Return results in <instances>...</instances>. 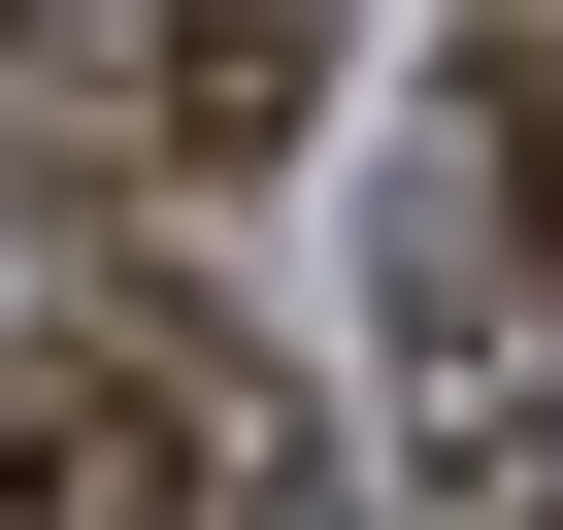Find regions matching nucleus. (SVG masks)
I'll return each instance as SVG.
<instances>
[{"mask_svg": "<svg viewBox=\"0 0 563 530\" xmlns=\"http://www.w3.org/2000/svg\"><path fill=\"white\" fill-rule=\"evenodd\" d=\"M0 530H332V398L265 365L232 299H34L0 365Z\"/></svg>", "mask_w": 563, "mask_h": 530, "instance_id": "obj_1", "label": "nucleus"}, {"mask_svg": "<svg viewBox=\"0 0 563 530\" xmlns=\"http://www.w3.org/2000/svg\"><path fill=\"white\" fill-rule=\"evenodd\" d=\"M464 133H497V199L563 232V0H497V67H464Z\"/></svg>", "mask_w": 563, "mask_h": 530, "instance_id": "obj_4", "label": "nucleus"}, {"mask_svg": "<svg viewBox=\"0 0 563 530\" xmlns=\"http://www.w3.org/2000/svg\"><path fill=\"white\" fill-rule=\"evenodd\" d=\"M332 34H365V0H133V133H166V166H299Z\"/></svg>", "mask_w": 563, "mask_h": 530, "instance_id": "obj_3", "label": "nucleus"}, {"mask_svg": "<svg viewBox=\"0 0 563 530\" xmlns=\"http://www.w3.org/2000/svg\"><path fill=\"white\" fill-rule=\"evenodd\" d=\"M398 497L431 530H563V232L497 199V133L398 166Z\"/></svg>", "mask_w": 563, "mask_h": 530, "instance_id": "obj_2", "label": "nucleus"}]
</instances>
